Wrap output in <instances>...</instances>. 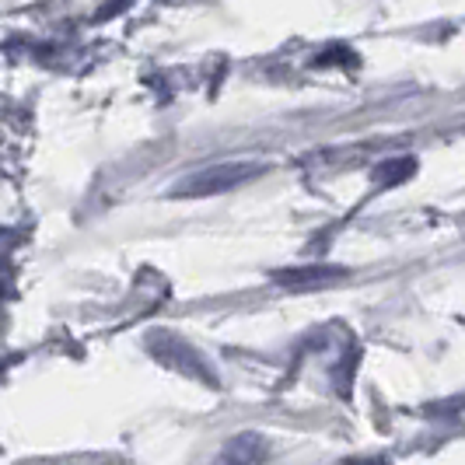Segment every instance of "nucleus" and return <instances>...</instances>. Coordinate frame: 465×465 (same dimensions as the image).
I'll use <instances>...</instances> for the list:
<instances>
[{"mask_svg": "<svg viewBox=\"0 0 465 465\" xmlns=\"http://www.w3.org/2000/svg\"><path fill=\"white\" fill-rule=\"evenodd\" d=\"M347 277L343 266H326V262H315V266H287L273 273V283L280 287H291V291H312V287H329V283H340Z\"/></svg>", "mask_w": 465, "mask_h": 465, "instance_id": "7ed1b4c3", "label": "nucleus"}, {"mask_svg": "<svg viewBox=\"0 0 465 465\" xmlns=\"http://www.w3.org/2000/svg\"><path fill=\"white\" fill-rule=\"evenodd\" d=\"M266 455H270V448L262 444L259 434H242V438H234V441L221 451L224 462H259V459H266Z\"/></svg>", "mask_w": 465, "mask_h": 465, "instance_id": "20e7f679", "label": "nucleus"}, {"mask_svg": "<svg viewBox=\"0 0 465 465\" xmlns=\"http://www.w3.org/2000/svg\"><path fill=\"white\" fill-rule=\"evenodd\" d=\"M147 350L162 361L164 368H175V371L189 374V378H200V381L213 385V371H210V364L200 357V350L189 347L183 336H175V332H151Z\"/></svg>", "mask_w": 465, "mask_h": 465, "instance_id": "f03ea898", "label": "nucleus"}, {"mask_svg": "<svg viewBox=\"0 0 465 465\" xmlns=\"http://www.w3.org/2000/svg\"><path fill=\"white\" fill-rule=\"evenodd\" d=\"M126 4H130V0H113V4H105V7L98 11V18H113V15H119Z\"/></svg>", "mask_w": 465, "mask_h": 465, "instance_id": "0eeeda50", "label": "nucleus"}, {"mask_svg": "<svg viewBox=\"0 0 465 465\" xmlns=\"http://www.w3.org/2000/svg\"><path fill=\"white\" fill-rule=\"evenodd\" d=\"M417 172V158H392L374 168V186H399Z\"/></svg>", "mask_w": 465, "mask_h": 465, "instance_id": "39448f33", "label": "nucleus"}, {"mask_svg": "<svg viewBox=\"0 0 465 465\" xmlns=\"http://www.w3.org/2000/svg\"><path fill=\"white\" fill-rule=\"evenodd\" d=\"M357 56L347 46H329L322 49V56H315V67H326V64H353Z\"/></svg>", "mask_w": 465, "mask_h": 465, "instance_id": "423d86ee", "label": "nucleus"}, {"mask_svg": "<svg viewBox=\"0 0 465 465\" xmlns=\"http://www.w3.org/2000/svg\"><path fill=\"white\" fill-rule=\"evenodd\" d=\"M266 172V164L256 162H221L207 164L203 172H193L186 179H179L172 186L175 200H200V196H217V193H232V189L252 183Z\"/></svg>", "mask_w": 465, "mask_h": 465, "instance_id": "f257e3e1", "label": "nucleus"}]
</instances>
